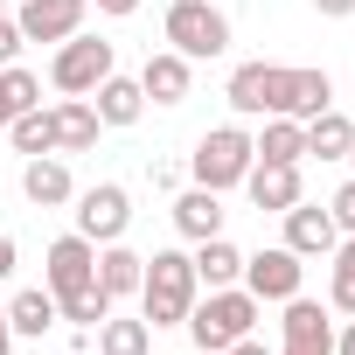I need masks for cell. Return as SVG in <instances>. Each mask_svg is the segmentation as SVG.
Wrapping results in <instances>:
<instances>
[{"instance_id":"cell-1","label":"cell","mask_w":355,"mask_h":355,"mask_svg":"<svg viewBox=\"0 0 355 355\" xmlns=\"http://www.w3.org/2000/svg\"><path fill=\"white\" fill-rule=\"evenodd\" d=\"M202 279H196V258L189 251H153L146 258V279H139V313L146 327H182L189 306H196Z\"/></svg>"},{"instance_id":"cell-2","label":"cell","mask_w":355,"mask_h":355,"mask_svg":"<svg viewBox=\"0 0 355 355\" xmlns=\"http://www.w3.org/2000/svg\"><path fill=\"white\" fill-rule=\"evenodd\" d=\"M258 105L265 119H320L334 105V77L327 70H306V63H265L258 70Z\"/></svg>"},{"instance_id":"cell-3","label":"cell","mask_w":355,"mask_h":355,"mask_svg":"<svg viewBox=\"0 0 355 355\" xmlns=\"http://www.w3.org/2000/svg\"><path fill=\"white\" fill-rule=\"evenodd\" d=\"M258 313H265V306H258L244 286H209V300H196L182 327H189V341H196L202 355H223V348H237V341L258 327Z\"/></svg>"},{"instance_id":"cell-4","label":"cell","mask_w":355,"mask_h":355,"mask_svg":"<svg viewBox=\"0 0 355 355\" xmlns=\"http://www.w3.org/2000/svg\"><path fill=\"white\" fill-rule=\"evenodd\" d=\"M160 28H167V49L189 56V63L230 49V15L209 8V0H167V21H160Z\"/></svg>"},{"instance_id":"cell-5","label":"cell","mask_w":355,"mask_h":355,"mask_svg":"<svg viewBox=\"0 0 355 355\" xmlns=\"http://www.w3.org/2000/svg\"><path fill=\"white\" fill-rule=\"evenodd\" d=\"M251 132L244 125H216V132H202L196 139V160H189V174H196V189H244V174H251Z\"/></svg>"},{"instance_id":"cell-6","label":"cell","mask_w":355,"mask_h":355,"mask_svg":"<svg viewBox=\"0 0 355 355\" xmlns=\"http://www.w3.org/2000/svg\"><path fill=\"white\" fill-rule=\"evenodd\" d=\"M105 77H112V42H105V35H70V42H56L49 84H56L63 98H91Z\"/></svg>"},{"instance_id":"cell-7","label":"cell","mask_w":355,"mask_h":355,"mask_svg":"<svg viewBox=\"0 0 355 355\" xmlns=\"http://www.w3.org/2000/svg\"><path fill=\"white\" fill-rule=\"evenodd\" d=\"M125 223H132V196H125L119 182H98V189L77 196V237H91V244H119Z\"/></svg>"},{"instance_id":"cell-8","label":"cell","mask_w":355,"mask_h":355,"mask_svg":"<svg viewBox=\"0 0 355 355\" xmlns=\"http://www.w3.org/2000/svg\"><path fill=\"white\" fill-rule=\"evenodd\" d=\"M300 279H306V265H300V258H293L286 244H272V251L244 258V279H237V286H244V293H251L258 306H265V300H272V306H286V300L300 293Z\"/></svg>"},{"instance_id":"cell-9","label":"cell","mask_w":355,"mask_h":355,"mask_svg":"<svg viewBox=\"0 0 355 355\" xmlns=\"http://www.w3.org/2000/svg\"><path fill=\"white\" fill-rule=\"evenodd\" d=\"M84 8L91 0H21L15 28H21V42H70L84 28Z\"/></svg>"},{"instance_id":"cell-10","label":"cell","mask_w":355,"mask_h":355,"mask_svg":"<svg viewBox=\"0 0 355 355\" xmlns=\"http://www.w3.org/2000/svg\"><path fill=\"white\" fill-rule=\"evenodd\" d=\"M334 244H341V230H334V216L327 209H313L306 196L286 209V251L293 258H334Z\"/></svg>"},{"instance_id":"cell-11","label":"cell","mask_w":355,"mask_h":355,"mask_svg":"<svg viewBox=\"0 0 355 355\" xmlns=\"http://www.w3.org/2000/svg\"><path fill=\"white\" fill-rule=\"evenodd\" d=\"M91 279H98V244L77 237V230L56 237V244H49V293L63 300V293H77V286H91Z\"/></svg>"},{"instance_id":"cell-12","label":"cell","mask_w":355,"mask_h":355,"mask_svg":"<svg viewBox=\"0 0 355 355\" xmlns=\"http://www.w3.org/2000/svg\"><path fill=\"white\" fill-rule=\"evenodd\" d=\"M21 196H28L35 209H63V202H77V182H70L63 153H35V160L21 167Z\"/></svg>"},{"instance_id":"cell-13","label":"cell","mask_w":355,"mask_h":355,"mask_svg":"<svg viewBox=\"0 0 355 355\" xmlns=\"http://www.w3.org/2000/svg\"><path fill=\"white\" fill-rule=\"evenodd\" d=\"M244 189H251V202H258V209H279V216L306 196V189H300V167H286V160H251Z\"/></svg>"},{"instance_id":"cell-14","label":"cell","mask_w":355,"mask_h":355,"mask_svg":"<svg viewBox=\"0 0 355 355\" xmlns=\"http://www.w3.org/2000/svg\"><path fill=\"white\" fill-rule=\"evenodd\" d=\"M189 84H196V63H189V56H174V49L146 56V70H139V91H146L153 105H182Z\"/></svg>"},{"instance_id":"cell-15","label":"cell","mask_w":355,"mask_h":355,"mask_svg":"<svg viewBox=\"0 0 355 355\" xmlns=\"http://www.w3.org/2000/svg\"><path fill=\"white\" fill-rule=\"evenodd\" d=\"M91 112H98V125H132L139 112H146V91H139V77H105L98 91H91Z\"/></svg>"},{"instance_id":"cell-16","label":"cell","mask_w":355,"mask_h":355,"mask_svg":"<svg viewBox=\"0 0 355 355\" xmlns=\"http://www.w3.org/2000/svg\"><path fill=\"white\" fill-rule=\"evenodd\" d=\"M49 125H56V153H91V146H98V112H91V98H63V105L49 112Z\"/></svg>"},{"instance_id":"cell-17","label":"cell","mask_w":355,"mask_h":355,"mask_svg":"<svg viewBox=\"0 0 355 355\" xmlns=\"http://www.w3.org/2000/svg\"><path fill=\"white\" fill-rule=\"evenodd\" d=\"M174 230H182L189 244L223 237V202H216V189H189L182 202H174Z\"/></svg>"},{"instance_id":"cell-18","label":"cell","mask_w":355,"mask_h":355,"mask_svg":"<svg viewBox=\"0 0 355 355\" xmlns=\"http://www.w3.org/2000/svg\"><path fill=\"white\" fill-rule=\"evenodd\" d=\"M348 146H355V119L348 112H320V119H306V160H348Z\"/></svg>"},{"instance_id":"cell-19","label":"cell","mask_w":355,"mask_h":355,"mask_svg":"<svg viewBox=\"0 0 355 355\" xmlns=\"http://www.w3.org/2000/svg\"><path fill=\"white\" fill-rule=\"evenodd\" d=\"M56 320H63V306H56L49 286H28V293L8 300V327H15V334H49Z\"/></svg>"},{"instance_id":"cell-20","label":"cell","mask_w":355,"mask_h":355,"mask_svg":"<svg viewBox=\"0 0 355 355\" xmlns=\"http://www.w3.org/2000/svg\"><path fill=\"white\" fill-rule=\"evenodd\" d=\"M251 153H258V160L300 167V160H306V125H300V119H265V132L251 139Z\"/></svg>"},{"instance_id":"cell-21","label":"cell","mask_w":355,"mask_h":355,"mask_svg":"<svg viewBox=\"0 0 355 355\" xmlns=\"http://www.w3.org/2000/svg\"><path fill=\"white\" fill-rule=\"evenodd\" d=\"M196 279H202V286H237V279H244V251H237L230 237H202V244H196Z\"/></svg>"},{"instance_id":"cell-22","label":"cell","mask_w":355,"mask_h":355,"mask_svg":"<svg viewBox=\"0 0 355 355\" xmlns=\"http://www.w3.org/2000/svg\"><path fill=\"white\" fill-rule=\"evenodd\" d=\"M139 279H146V258H139V251H125V244H105V251H98V286H105L112 300L139 293Z\"/></svg>"},{"instance_id":"cell-23","label":"cell","mask_w":355,"mask_h":355,"mask_svg":"<svg viewBox=\"0 0 355 355\" xmlns=\"http://www.w3.org/2000/svg\"><path fill=\"white\" fill-rule=\"evenodd\" d=\"M98 355H153V327H146V313H139V320L105 313V320H98Z\"/></svg>"},{"instance_id":"cell-24","label":"cell","mask_w":355,"mask_h":355,"mask_svg":"<svg viewBox=\"0 0 355 355\" xmlns=\"http://www.w3.org/2000/svg\"><path fill=\"white\" fill-rule=\"evenodd\" d=\"M28 105H42V77L21 70V63H8V70H0V132H8Z\"/></svg>"},{"instance_id":"cell-25","label":"cell","mask_w":355,"mask_h":355,"mask_svg":"<svg viewBox=\"0 0 355 355\" xmlns=\"http://www.w3.org/2000/svg\"><path fill=\"white\" fill-rule=\"evenodd\" d=\"M8 139H15V153H28V160H35V153H56V125H49L42 105H28V112L8 125Z\"/></svg>"},{"instance_id":"cell-26","label":"cell","mask_w":355,"mask_h":355,"mask_svg":"<svg viewBox=\"0 0 355 355\" xmlns=\"http://www.w3.org/2000/svg\"><path fill=\"white\" fill-rule=\"evenodd\" d=\"M56 306H63V320H70V327H98V320L112 313V293H105V286L91 279V286H77V293H63Z\"/></svg>"},{"instance_id":"cell-27","label":"cell","mask_w":355,"mask_h":355,"mask_svg":"<svg viewBox=\"0 0 355 355\" xmlns=\"http://www.w3.org/2000/svg\"><path fill=\"white\" fill-rule=\"evenodd\" d=\"M327 216H334V230H341V237H355V174H348V182L334 189V202H327Z\"/></svg>"},{"instance_id":"cell-28","label":"cell","mask_w":355,"mask_h":355,"mask_svg":"<svg viewBox=\"0 0 355 355\" xmlns=\"http://www.w3.org/2000/svg\"><path fill=\"white\" fill-rule=\"evenodd\" d=\"M327 306H334V313H355V265H334V279H327Z\"/></svg>"},{"instance_id":"cell-29","label":"cell","mask_w":355,"mask_h":355,"mask_svg":"<svg viewBox=\"0 0 355 355\" xmlns=\"http://www.w3.org/2000/svg\"><path fill=\"white\" fill-rule=\"evenodd\" d=\"M15 56H21V28H15V21H8V15H0V70H8V63H15Z\"/></svg>"},{"instance_id":"cell-30","label":"cell","mask_w":355,"mask_h":355,"mask_svg":"<svg viewBox=\"0 0 355 355\" xmlns=\"http://www.w3.org/2000/svg\"><path fill=\"white\" fill-rule=\"evenodd\" d=\"M286 355H334V334H313V341H286Z\"/></svg>"},{"instance_id":"cell-31","label":"cell","mask_w":355,"mask_h":355,"mask_svg":"<svg viewBox=\"0 0 355 355\" xmlns=\"http://www.w3.org/2000/svg\"><path fill=\"white\" fill-rule=\"evenodd\" d=\"M91 8H98V15H119V21H125V15H139V0H91Z\"/></svg>"},{"instance_id":"cell-32","label":"cell","mask_w":355,"mask_h":355,"mask_svg":"<svg viewBox=\"0 0 355 355\" xmlns=\"http://www.w3.org/2000/svg\"><path fill=\"white\" fill-rule=\"evenodd\" d=\"M15 258H21V251H15V237L0 230V279H15Z\"/></svg>"},{"instance_id":"cell-33","label":"cell","mask_w":355,"mask_h":355,"mask_svg":"<svg viewBox=\"0 0 355 355\" xmlns=\"http://www.w3.org/2000/svg\"><path fill=\"white\" fill-rule=\"evenodd\" d=\"M313 8H320L327 21H341V15H355V0H313Z\"/></svg>"},{"instance_id":"cell-34","label":"cell","mask_w":355,"mask_h":355,"mask_svg":"<svg viewBox=\"0 0 355 355\" xmlns=\"http://www.w3.org/2000/svg\"><path fill=\"white\" fill-rule=\"evenodd\" d=\"M334 355H355V313H348V327L334 334Z\"/></svg>"},{"instance_id":"cell-35","label":"cell","mask_w":355,"mask_h":355,"mask_svg":"<svg viewBox=\"0 0 355 355\" xmlns=\"http://www.w3.org/2000/svg\"><path fill=\"white\" fill-rule=\"evenodd\" d=\"M0 355H15V327H8V306H0Z\"/></svg>"},{"instance_id":"cell-36","label":"cell","mask_w":355,"mask_h":355,"mask_svg":"<svg viewBox=\"0 0 355 355\" xmlns=\"http://www.w3.org/2000/svg\"><path fill=\"white\" fill-rule=\"evenodd\" d=\"M230 355H272V348H265V341H251V334H244V341H237V348H230Z\"/></svg>"},{"instance_id":"cell-37","label":"cell","mask_w":355,"mask_h":355,"mask_svg":"<svg viewBox=\"0 0 355 355\" xmlns=\"http://www.w3.org/2000/svg\"><path fill=\"white\" fill-rule=\"evenodd\" d=\"M0 15H8V0H0Z\"/></svg>"},{"instance_id":"cell-38","label":"cell","mask_w":355,"mask_h":355,"mask_svg":"<svg viewBox=\"0 0 355 355\" xmlns=\"http://www.w3.org/2000/svg\"><path fill=\"white\" fill-rule=\"evenodd\" d=\"M348 160H355V146H348Z\"/></svg>"},{"instance_id":"cell-39","label":"cell","mask_w":355,"mask_h":355,"mask_svg":"<svg viewBox=\"0 0 355 355\" xmlns=\"http://www.w3.org/2000/svg\"><path fill=\"white\" fill-rule=\"evenodd\" d=\"M223 355H230V348H223Z\"/></svg>"}]
</instances>
